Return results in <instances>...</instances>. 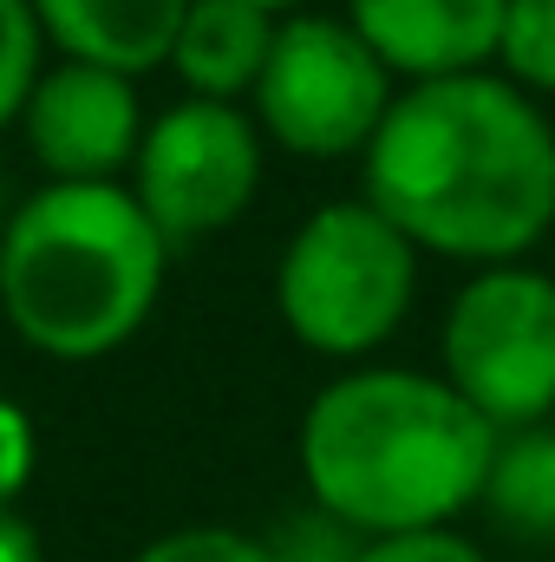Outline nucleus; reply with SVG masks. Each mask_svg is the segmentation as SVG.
<instances>
[{"label": "nucleus", "mask_w": 555, "mask_h": 562, "mask_svg": "<svg viewBox=\"0 0 555 562\" xmlns=\"http://www.w3.org/2000/svg\"><path fill=\"white\" fill-rule=\"evenodd\" d=\"M503 13H510V0H347L353 33L406 86L490 72Z\"/></svg>", "instance_id": "nucleus-9"}, {"label": "nucleus", "mask_w": 555, "mask_h": 562, "mask_svg": "<svg viewBox=\"0 0 555 562\" xmlns=\"http://www.w3.org/2000/svg\"><path fill=\"white\" fill-rule=\"evenodd\" d=\"M497 438L503 431L464 406L444 373L360 367L314 393L294 451L314 510L380 543L457 530V517L484 504Z\"/></svg>", "instance_id": "nucleus-2"}, {"label": "nucleus", "mask_w": 555, "mask_h": 562, "mask_svg": "<svg viewBox=\"0 0 555 562\" xmlns=\"http://www.w3.org/2000/svg\"><path fill=\"white\" fill-rule=\"evenodd\" d=\"M26 144L59 183H112L125 164H138L144 125L138 119V86L105 66L66 59L46 72L26 99Z\"/></svg>", "instance_id": "nucleus-8"}, {"label": "nucleus", "mask_w": 555, "mask_h": 562, "mask_svg": "<svg viewBox=\"0 0 555 562\" xmlns=\"http://www.w3.org/2000/svg\"><path fill=\"white\" fill-rule=\"evenodd\" d=\"M262 183V132L216 99L170 105L138 150V196L144 216L170 249H190L216 229H229Z\"/></svg>", "instance_id": "nucleus-7"}, {"label": "nucleus", "mask_w": 555, "mask_h": 562, "mask_svg": "<svg viewBox=\"0 0 555 562\" xmlns=\"http://www.w3.org/2000/svg\"><path fill=\"white\" fill-rule=\"evenodd\" d=\"M0 562H39V537H33V524L13 517V510H0Z\"/></svg>", "instance_id": "nucleus-19"}, {"label": "nucleus", "mask_w": 555, "mask_h": 562, "mask_svg": "<svg viewBox=\"0 0 555 562\" xmlns=\"http://www.w3.org/2000/svg\"><path fill=\"white\" fill-rule=\"evenodd\" d=\"M360 550H366V537H353V530L333 524L327 510L281 524V537L269 543V557L275 562H360Z\"/></svg>", "instance_id": "nucleus-16"}, {"label": "nucleus", "mask_w": 555, "mask_h": 562, "mask_svg": "<svg viewBox=\"0 0 555 562\" xmlns=\"http://www.w3.org/2000/svg\"><path fill=\"white\" fill-rule=\"evenodd\" d=\"M438 373L497 431L555 419V276L530 262L477 269L438 327Z\"/></svg>", "instance_id": "nucleus-5"}, {"label": "nucleus", "mask_w": 555, "mask_h": 562, "mask_svg": "<svg viewBox=\"0 0 555 562\" xmlns=\"http://www.w3.org/2000/svg\"><path fill=\"white\" fill-rule=\"evenodd\" d=\"M418 294V249L366 203H320L281 249L275 307L287 334L327 360H366L399 334Z\"/></svg>", "instance_id": "nucleus-4"}, {"label": "nucleus", "mask_w": 555, "mask_h": 562, "mask_svg": "<svg viewBox=\"0 0 555 562\" xmlns=\"http://www.w3.org/2000/svg\"><path fill=\"white\" fill-rule=\"evenodd\" d=\"M484 510L517 537H536V543L555 537V419L497 438Z\"/></svg>", "instance_id": "nucleus-12"}, {"label": "nucleus", "mask_w": 555, "mask_h": 562, "mask_svg": "<svg viewBox=\"0 0 555 562\" xmlns=\"http://www.w3.org/2000/svg\"><path fill=\"white\" fill-rule=\"evenodd\" d=\"M39 40H46V26H39L33 0H0V125L26 119L33 86L46 79L39 72Z\"/></svg>", "instance_id": "nucleus-14"}, {"label": "nucleus", "mask_w": 555, "mask_h": 562, "mask_svg": "<svg viewBox=\"0 0 555 562\" xmlns=\"http://www.w3.org/2000/svg\"><path fill=\"white\" fill-rule=\"evenodd\" d=\"M138 562H275V557H269L262 537L196 524V530H170V537H157L150 550H138Z\"/></svg>", "instance_id": "nucleus-15"}, {"label": "nucleus", "mask_w": 555, "mask_h": 562, "mask_svg": "<svg viewBox=\"0 0 555 562\" xmlns=\"http://www.w3.org/2000/svg\"><path fill=\"white\" fill-rule=\"evenodd\" d=\"M26 477H33V419L13 400H0V510L26 491Z\"/></svg>", "instance_id": "nucleus-18"}, {"label": "nucleus", "mask_w": 555, "mask_h": 562, "mask_svg": "<svg viewBox=\"0 0 555 562\" xmlns=\"http://www.w3.org/2000/svg\"><path fill=\"white\" fill-rule=\"evenodd\" d=\"M366 203L418 256L503 269L555 229V125L503 72L406 86L366 150Z\"/></svg>", "instance_id": "nucleus-1"}, {"label": "nucleus", "mask_w": 555, "mask_h": 562, "mask_svg": "<svg viewBox=\"0 0 555 562\" xmlns=\"http://www.w3.org/2000/svg\"><path fill=\"white\" fill-rule=\"evenodd\" d=\"M275 26L281 20L256 0H190V20L177 33L170 66L196 99H216V105H229L242 92L256 99L262 66L275 53Z\"/></svg>", "instance_id": "nucleus-11"}, {"label": "nucleus", "mask_w": 555, "mask_h": 562, "mask_svg": "<svg viewBox=\"0 0 555 562\" xmlns=\"http://www.w3.org/2000/svg\"><path fill=\"white\" fill-rule=\"evenodd\" d=\"M170 243L118 183H46L0 236V307L53 360H99L150 321Z\"/></svg>", "instance_id": "nucleus-3"}, {"label": "nucleus", "mask_w": 555, "mask_h": 562, "mask_svg": "<svg viewBox=\"0 0 555 562\" xmlns=\"http://www.w3.org/2000/svg\"><path fill=\"white\" fill-rule=\"evenodd\" d=\"M360 562H490L464 530H412V537H380L366 543Z\"/></svg>", "instance_id": "nucleus-17"}, {"label": "nucleus", "mask_w": 555, "mask_h": 562, "mask_svg": "<svg viewBox=\"0 0 555 562\" xmlns=\"http://www.w3.org/2000/svg\"><path fill=\"white\" fill-rule=\"evenodd\" d=\"M497 72L523 86L530 99H555V0H510L503 40H497Z\"/></svg>", "instance_id": "nucleus-13"}, {"label": "nucleus", "mask_w": 555, "mask_h": 562, "mask_svg": "<svg viewBox=\"0 0 555 562\" xmlns=\"http://www.w3.org/2000/svg\"><path fill=\"white\" fill-rule=\"evenodd\" d=\"M256 7H269V13H294L301 0H256Z\"/></svg>", "instance_id": "nucleus-20"}, {"label": "nucleus", "mask_w": 555, "mask_h": 562, "mask_svg": "<svg viewBox=\"0 0 555 562\" xmlns=\"http://www.w3.org/2000/svg\"><path fill=\"white\" fill-rule=\"evenodd\" d=\"M33 13L79 66H105L132 79L177 53L190 0H33Z\"/></svg>", "instance_id": "nucleus-10"}, {"label": "nucleus", "mask_w": 555, "mask_h": 562, "mask_svg": "<svg viewBox=\"0 0 555 562\" xmlns=\"http://www.w3.org/2000/svg\"><path fill=\"white\" fill-rule=\"evenodd\" d=\"M393 99L386 59L347 13H287L256 86V125L294 157H366Z\"/></svg>", "instance_id": "nucleus-6"}]
</instances>
